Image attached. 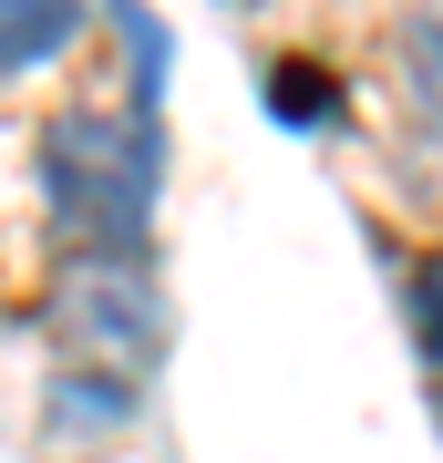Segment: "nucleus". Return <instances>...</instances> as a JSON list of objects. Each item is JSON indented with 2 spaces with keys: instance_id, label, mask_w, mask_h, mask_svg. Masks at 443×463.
Here are the masks:
<instances>
[{
  "instance_id": "obj_5",
  "label": "nucleus",
  "mask_w": 443,
  "mask_h": 463,
  "mask_svg": "<svg viewBox=\"0 0 443 463\" xmlns=\"http://www.w3.org/2000/svg\"><path fill=\"white\" fill-rule=\"evenodd\" d=\"M134 422V381L124 371H103V361H82L52 381V432H124Z\"/></svg>"
},
{
  "instance_id": "obj_4",
  "label": "nucleus",
  "mask_w": 443,
  "mask_h": 463,
  "mask_svg": "<svg viewBox=\"0 0 443 463\" xmlns=\"http://www.w3.org/2000/svg\"><path fill=\"white\" fill-rule=\"evenodd\" d=\"M258 103H268L279 124H330V114L351 103V83L320 62V52H268V62H258Z\"/></svg>"
},
{
  "instance_id": "obj_6",
  "label": "nucleus",
  "mask_w": 443,
  "mask_h": 463,
  "mask_svg": "<svg viewBox=\"0 0 443 463\" xmlns=\"http://www.w3.org/2000/svg\"><path fill=\"white\" fill-rule=\"evenodd\" d=\"M392 83H402L412 114H423L433 155H443V21H402L392 32Z\"/></svg>"
},
{
  "instance_id": "obj_1",
  "label": "nucleus",
  "mask_w": 443,
  "mask_h": 463,
  "mask_svg": "<svg viewBox=\"0 0 443 463\" xmlns=\"http://www.w3.org/2000/svg\"><path fill=\"white\" fill-rule=\"evenodd\" d=\"M32 175H42L63 258H134L145 216H155V185H165V134L124 93H72V103L42 114Z\"/></svg>"
},
{
  "instance_id": "obj_3",
  "label": "nucleus",
  "mask_w": 443,
  "mask_h": 463,
  "mask_svg": "<svg viewBox=\"0 0 443 463\" xmlns=\"http://www.w3.org/2000/svg\"><path fill=\"white\" fill-rule=\"evenodd\" d=\"M93 0H0V83H32L82 42Z\"/></svg>"
},
{
  "instance_id": "obj_7",
  "label": "nucleus",
  "mask_w": 443,
  "mask_h": 463,
  "mask_svg": "<svg viewBox=\"0 0 443 463\" xmlns=\"http://www.w3.org/2000/svg\"><path fill=\"white\" fill-rule=\"evenodd\" d=\"M227 11H247V0H227Z\"/></svg>"
},
{
  "instance_id": "obj_2",
  "label": "nucleus",
  "mask_w": 443,
  "mask_h": 463,
  "mask_svg": "<svg viewBox=\"0 0 443 463\" xmlns=\"http://www.w3.org/2000/svg\"><path fill=\"white\" fill-rule=\"evenodd\" d=\"M52 330H63L82 361L103 371H134L165 350V288H155V258H63L52 268Z\"/></svg>"
}]
</instances>
